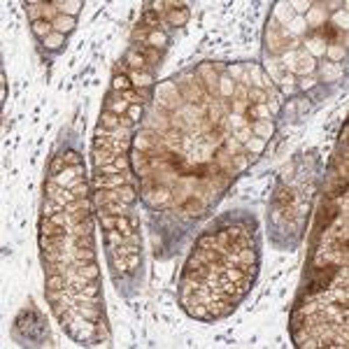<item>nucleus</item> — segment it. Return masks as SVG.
I'll return each mask as SVG.
<instances>
[{
    "label": "nucleus",
    "mask_w": 349,
    "mask_h": 349,
    "mask_svg": "<svg viewBox=\"0 0 349 349\" xmlns=\"http://www.w3.org/2000/svg\"><path fill=\"white\" fill-rule=\"evenodd\" d=\"M284 66H289L291 75H312L316 63L307 51H289L284 56Z\"/></svg>",
    "instance_id": "f257e3e1"
},
{
    "label": "nucleus",
    "mask_w": 349,
    "mask_h": 349,
    "mask_svg": "<svg viewBox=\"0 0 349 349\" xmlns=\"http://www.w3.org/2000/svg\"><path fill=\"white\" fill-rule=\"evenodd\" d=\"M156 98H158V103L163 105V107H168V109H177L180 107V100H182V96H180V91L174 89V84L172 82H165V84H161V86H156Z\"/></svg>",
    "instance_id": "f03ea898"
},
{
    "label": "nucleus",
    "mask_w": 349,
    "mask_h": 349,
    "mask_svg": "<svg viewBox=\"0 0 349 349\" xmlns=\"http://www.w3.org/2000/svg\"><path fill=\"white\" fill-rule=\"evenodd\" d=\"M128 100L124 98V93L119 91H109L107 96H105V109H109V112H114V114H124V112H128Z\"/></svg>",
    "instance_id": "7ed1b4c3"
},
{
    "label": "nucleus",
    "mask_w": 349,
    "mask_h": 349,
    "mask_svg": "<svg viewBox=\"0 0 349 349\" xmlns=\"http://www.w3.org/2000/svg\"><path fill=\"white\" fill-rule=\"evenodd\" d=\"M131 156H133V158H131L133 170H135V172L140 174L142 180H144V177H152L154 170H152V165H149V156H147V154H144V152H137V149H135V152H133Z\"/></svg>",
    "instance_id": "20e7f679"
},
{
    "label": "nucleus",
    "mask_w": 349,
    "mask_h": 349,
    "mask_svg": "<svg viewBox=\"0 0 349 349\" xmlns=\"http://www.w3.org/2000/svg\"><path fill=\"white\" fill-rule=\"evenodd\" d=\"M144 198H147V202L152 205V208H156V205L158 208H165V205L170 202V189L168 186H163V184H158V186H154Z\"/></svg>",
    "instance_id": "39448f33"
},
{
    "label": "nucleus",
    "mask_w": 349,
    "mask_h": 349,
    "mask_svg": "<svg viewBox=\"0 0 349 349\" xmlns=\"http://www.w3.org/2000/svg\"><path fill=\"white\" fill-rule=\"evenodd\" d=\"M230 131H233V137L238 142H247L251 135L249 121L242 119V117H230Z\"/></svg>",
    "instance_id": "423d86ee"
},
{
    "label": "nucleus",
    "mask_w": 349,
    "mask_h": 349,
    "mask_svg": "<svg viewBox=\"0 0 349 349\" xmlns=\"http://www.w3.org/2000/svg\"><path fill=\"white\" fill-rule=\"evenodd\" d=\"M40 235H47V238H63V235H70V233H68L66 226H59V224H54L51 219L42 217L40 219Z\"/></svg>",
    "instance_id": "0eeeda50"
},
{
    "label": "nucleus",
    "mask_w": 349,
    "mask_h": 349,
    "mask_svg": "<svg viewBox=\"0 0 349 349\" xmlns=\"http://www.w3.org/2000/svg\"><path fill=\"white\" fill-rule=\"evenodd\" d=\"M196 75L205 77V86H208V91L219 93V77H217V72H214V68L210 66V63H202V66L196 70Z\"/></svg>",
    "instance_id": "6e6552de"
},
{
    "label": "nucleus",
    "mask_w": 349,
    "mask_h": 349,
    "mask_svg": "<svg viewBox=\"0 0 349 349\" xmlns=\"http://www.w3.org/2000/svg\"><path fill=\"white\" fill-rule=\"evenodd\" d=\"M131 208L133 205H126V202H105L103 208H98L100 214H112V217H131Z\"/></svg>",
    "instance_id": "1a4fd4ad"
},
{
    "label": "nucleus",
    "mask_w": 349,
    "mask_h": 349,
    "mask_svg": "<svg viewBox=\"0 0 349 349\" xmlns=\"http://www.w3.org/2000/svg\"><path fill=\"white\" fill-rule=\"evenodd\" d=\"M261 119H270V107H268V103L247 105V121L254 124V121H261Z\"/></svg>",
    "instance_id": "9d476101"
},
{
    "label": "nucleus",
    "mask_w": 349,
    "mask_h": 349,
    "mask_svg": "<svg viewBox=\"0 0 349 349\" xmlns=\"http://www.w3.org/2000/svg\"><path fill=\"white\" fill-rule=\"evenodd\" d=\"M131 82L135 89H149L154 84V75L147 70H131Z\"/></svg>",
    "instance_id": "9b49d317"
},
{
    "label": "nucleus",
    "mask_w": 349,
    "mask_h": 349,
    "mask_svg": "<svg viewBox=\"0 0 349 349\" xmlns=\"http://www.w3.org/2000/svg\"><path fill=\"white\" fill-rule=\"evenodd\" d=\"M251 131L256 133V137H261V140H268V137L275 135V124L270 119L254 121V124H251Z\"/></svg>",
    "instance_id": "f8f14e48"
},
{
    "label": "nucleus",
    "mask_w": 349,
    "mask_h": 349,
    "mask_svg": "<svg viewBox=\"0 0 349 349\" xmlns=\"http://www.w3.org/2000/svg\"><path fill=\"white\" fill-rule=\"evenodd\" d=\"M168 42H170L168 35H165L163 31H158V28H156V31H149V38H147V42H144V44H147V47H152V49L163 51L165 47H168Z\"/></svg>",
    "instance_id": "ddd939ff"
},
{
    "label": "nucleus",
    "mask_w": 349,
    "mask_h": 349,
    "mask_svg": "<svg viewBox=\"0 0 349 349\" xmlns=\"http://www.w3.org/2000/svg\"><path fill=\"white\" fill-rule=\"evenodd\" d=\"M117 156H119V154L112 152V149H96V147H93V163H96V168L114 163Z\"/></svg>",
    "instance_id": "4468645a"
},
{
    "label": "nucleus",
    "mask_w": 349,
    "mask_h": 349,
    "mask_svg": "<svg viewBox=\"0 0 349 349\" xmlns=\"http://www.w3.org/2000/svg\"><path fill=\"white\" fill-rule=\"evenodd\" d=\"M305 49L307 54L314 59V56H324V51H326V42H324L319 35H312V38H305Z\"/></svg>",
    "instance_id": "2eb2a0df"
},
{
    "label": "nucleus",
    "mask_w": 349,
    "mask_h": 349,
    "mask_svg": "<svg viewBox=\"0 0 349 349\" xmlns=\"http://www.w3.org/2000/svg\"><path fill=\"white\" fill-rule=\"evenodd\" d=\"M75 266H77V273H79V279H84V282L98 279L100 270H98V266H96V263H77L75 261Z\"/></svg>",
    "instance_id": "dca6fc26"
},
{
    "label": "nucleus",
    "mask_w": 349,
    "mask_h": 349,
    "mask_svg": "<svg viewBox=\"0 0 349 349\" xmlns=\"http://www.w3.org/2000/svg\"><path fill=\"white\" fill-rule=\"evenodd\" d=\"M31 31H33V35L38 40H47L51 33H54V23L51 21H44V19H40V21H33L31 23Z\"/></svg>",
    "instance_id": "f3484780"
},
{
    "label": "nucleus",
    "mask_w": 349,
    "mask_h": 349,
    "mask_svg": "<svg viewBox=\"0 0 349 349\" xmlns=\"http://www.w3.org/2000/svg\"><path fill=\"white\" fill-rule=\"evenodd\" d=\"M189 17H191V12L186 10V7H170V12H168V21L172 23V26H184V23L189 21Z\"/></svg>",
    "instance_id": "a211bd4d"
},
{
    "label": "nucleus",
    "mask_w": 349,
    "mask_h": 349,
    "mask_svg": "<svg viewBox=\"0 0 349 349\" xmlns=\"http://www.w3.org/2000/svg\"><path fill=\"white\" fill-rule=\"evenodd\" d=\"M124 61L128 63V66H131V70H147V72H149V63H147V59H144L142 54H137L135 49L128 51Z\"/></svg>",
    "instance_id": "6ab92c4d"
},
{
    "label": "nucleus",
    "mask_w": 349,
    "mask_h": 349,
    "mask_svg": "<svg viewBox=\"0 0 349 349\" xmlns=\"http://www.w3.org/2000/svg\"><path fill=\"white\" fill-rule=\"evenodd\" d=\"M75 26H77L75 17H66V14H59V19L54 21V31H56V33H61V35L72 33V31H75Z\"/></svg>",
    "instance_id": "aec40b11"
},
{
    "label": "nucleus",
    "mask_w": 349,
    "mask_h": 349,
    "mask_svg": "<svg viewBox=\"0 0 349 349\" xmlns=\"http://www.w3.org/2000/svg\"><path fill=\"white\" fill-rule=\"evenodd\" d=\"M182 142H184V135L180 131H168L163 133V144L168 147V152H180Z\"/></svg>",
    "instance_id": "412c9836"
},
{
    "label": "nucleus",
    "mask_w": 349,
    "mask_h": 349,
    "mask_svg": "<svg viewBox=\"0 0 349 349\" xmlns=\"http://www.w3.org/2000/svg\"><path fill=\"white\" fill-rule=\"evenodd\" d=\"M70 256L77 263H96V251L93 249H79V247H70Z\"/></svg>",
    "instance_id": "4be33fe9"
},
{
    "label": "nucleus",
    "mask_w": 349,
    "mask_h": 349,
    "mask_svg": "<svg viewBox=\"0 0 349 349\" xmlns=\"http://www.w3.org/2000/svg\"><path fill=\"white\" fill-rule=\"evenodd\" d=\"M54 7L61 12V14H66V17H75L77 12L82 10V3H79V0H68V3H63V0H56Z\"/></svg>",
    "instance_id": "5701e85b"
},
{
    "label": "nucleus",
    "mask_w": 349,
    "mask_h": 349,
    "mask_svg": "<svg viewBox=\"0 0 349 349\" xmlns=\"http://www.w3.org/2000/svg\"><path fill=\"white\" fill-rule=\"evenodd\" d=\"M121 124V117L114 114V112H109V109H105L103 114H100V128H107V131H117Z\"/></svg>",
    "instance_id": "b1692460"
},
{
    "label": "nucleus",
    "mask_w": 349,
    "mask_h": 349,
    "mask_svg": "<svg viewBox=\"0 0 349 349\" xmlns=\"http://www.w3.org/2000/svg\"><path fill=\"white\" fill-rule=\"evenodd\" d=\"M93 226H96V219H93V214H91V217H86L84 221L72 226L70 235H93Z\"/></svg>",
    "instance_id": "393cba45"
},
{
    "label": "nucleus",
    "mask_w": 349,
    "mask_h": 349,
    "mask_svg": "<svg viewBox=\"0 0 349 349\" xmlns=\"http://www.w3.org/2000/svg\"><path fill=\"white\" fill-rule=\"evenodd\" d=\"M117 193H119V200L126 202V205H133V202L137 200V189H135V186H131V184L119 186V189H117Z\"/></svg>",
    "instance_id": "a878e982"
},
{
    "label": "nucleus",
    "mask_w": 349,
    "mask_h": 349,
    "mask_svg": "<svg viewBox=\"0 0 349 349\" xmlns=\"http://www.w3.org/2000/svg\"><path fill=\"white\" fill-rule=\"evenodd\" d=\"M182 210H184L186 214H193V217H196V214L202 212V200H200L198 196H193V193H191V196H189L184 202H182Z\"/></svg>",
    "instance_id": "bb28decb"
},
{
    "label": "nucleus",
    "mask_w": 349,
    "mask_h": 349,
    "mask_svg": "<svg viewBox=\"0 0 349 349\" xmlns=\"http://www.w3.org/2000/svg\"><path fill=\"white\" fill-rule=\"evenodd\" d=\"M294 19V10H291V3H279L275 7V21H282V23H289Z\"/></svg>",
    "instance_id": "cd10ccee"
},
{
    "label": "nucleus",
    "mask_w": 349,
    "mask_h": 349,
    "mask_svg": "<svg viewBox=\"0 0 349 349\" xmlns=\"http://www.w3.org/2000/svg\"><path fill=\"white\" fill-rule=\"evenodd\" d=\"M307 28H310V26H307L305 17H294V19L289 21V28H286V33L294 35V38H296V35H303V33H305Z\"/></svg>",
    "instance_id": "c85d7f7f"
},
{
    "label": "nucleus",
    "mask_w": 349,
    "mask_h": 349,
    "mask_svg": "<svg viewBox=\"0 0 349 349\" xmlns=\"http://www.w3.org/2000/svg\"><path fill=\"white\" fill-rule=\"evenodd\" d=\"M61 212H66V208H63L61 202L51 200V198H47V200H44V205H42V217L51 219V217H56V214H61Z\"/></svg>",
    "instance_id": "c756f323"
},
{
    "label": "nucleus",
    "mask_w": 349,
    "mask_h": 349,
    "mask_svg": "<svg viewBox=\"0 0 349 349\" xmlns=\"http://www.w3.org/2000/svg\"><path fill=\"white\" fill-rule=\"evenodd\" d=\"M128 89H133V82L128 75H114V79H112V91H128Z\"/></svg>",
    "instance_id": "7c9ffc66"
},
{
    "label": "nucleus",
    "mask_w": 349,
    "mask_h": 349,
    "mask_svg": "<svg viewBox=\"0 0 349 349\" xmlns=\"http://www.w3.org/2000/svg\"><path fill=\"white\" fill-rule=\"evenodd\" d=\"M251 100V105H263V103H268V93H266V89H249L247 91V103Z\"/></svg>",
    "instance_id": "2f4dec72"
},
{
    "label": "nucleus",
    "mask_w": 349,
    "mask_h": 349,
    "mask_svg": "<svg viewBox=\"0 0 349 349\" xmlns=\"http://www.w3.org/2000/svg\"><path fill=\"white\" fill-rule=\"evenodd\" d=\"M42 44L47 47V49L56 51V49H61V47L66 44V35H61V33H56V31H54V33H51L47 40H42Z\"/></svg>",
    "instance_id": "473e14b6"
},
{
    "label": "nucleus",
    "mask_w": 349,
    "mask_h": 349,
    "mask_svg": "<svg viewBox=\"0 0 349 349\" xmlns=\"http://www.w3.org/2000/svg\"><path fill=\"white\" fill-rule=\"evenodd\" d=\"M68 273V263H49L44 261V275L51 277V275H66Z\"/></svg>",
    "instance_id": "72a5a7b5"
},
{
    "label": "nucleus",
    "mask_w": 349,
    "mask_h": 349,
    "mask_svg": "<svg viewBox=\"0 0 349 349\" xmlns=\"http://www.w3.org/2000/svg\"><path fill=\"white\" fill-rule=\"evenodd\" d=\"M235 91V82L230 77H219V93L224 96V98H230Z\"/></svg>",
    "instance_id": "f704fd0d"
},
{
    "label": "nucleus",
    "mask_w": 349,
    "mask_h": 349,
    "mask_svg": "<svg viewBox=\"0 0 349 349\" xmlns=\"http://www.w3.org/2000/svg\"><path fill=\"white\" fill-rule=\"evenodd\" d=\"M68 165H66V158L63 156H54L51 158V163H49V177H56L59 172H63Z\"/></svg>",
    "instance_id": "c9c22d12"
},
{
    "label": "nucleus",
    "mask_w": 349,
    "mask_h": 349,
    "mask_svg": "<svg viewBox=\"0 0 349 349\" xmlns=\"http://www.w3.org/2000/svg\"><path fill=\"white\" fill-rule=\"evenodd\" d=\"M42 19L44 21H51V23L59 19V10L54 7V3H42Z\"/></svg>",
    "instance_id": "e433bc0d"
},
{
    "label": "nucleus",
    "mask_w": 349,
    "mask_h": 349,
    "mask_svg": "<svg viewBox=\"0 0 349 349\" xmlns=\"http://www.w3.org/2000/svg\"><path fill=\"white\" fill-rule=\"evenodd\" d=\"M26 10L31 14V23L42 19V3H26Z\"/></svg>",
    "instance_id": "4c0bfd02"
},
{
    "label": "nucleus",
    "mask_w": 349,
    "mask_h": 349,
    "mask_svg": "<svg viewBox=\"0 0 349 349\" xmlns=\"http://www.w3.org/2000/svg\"><path fill=\"white\" fill-rule=\"evenodd\" d=\"M324 75H326V79H335L338 75H342V68H340V63H324Z\"/></svg>",
    "instance_id": "58836bf2"
},
{
    "label": "nucleus",
    "mask_w": 349,
    "mask_h": 349,
    "mask_svg": "<svg viewBox=\"0 0 349 349\" xmlns=\"http://www.w3.org/2000/svg\"><path fill=\"white\" fill-rule=\"evenodd\" d=\"M142 21H144V26H147L149 31H156V26H158V14L154 10H147V12H144V17H142Z\"/></svg>",
    "instance_id": "ea45409f"
},
{
    "label": "nucleus",
    "mask_w": 349,
    "mask_h": 349,
    "mask_svg": "<svg viewBox=\"0 0 349 349\" xmlns=\"http://www.w3.org/2000/svg\"><path fill=\"white\" fill-rule=\"evenodd\" d=\"M294 200H296V196L291 191H279L277 198H275V202H277V205H284V208H286V205H294Z\"/></svg>",
    "instance_id": "a19ab883"
},
{
    "label": "nucleus",
    "mask_w": 349,
    "mask_h": 349,
    "mask_svg": "<svg viewBox=\"0 0 349 349\" xmlns=\"http://www.w3.org/2000/svg\"><path fill=\"white\" fill-rule=\"evenodd\" d=\"M61 156L66 158V165H82V156L77 152H72V149H68V152L61 154Z\"/></svg>",
    "instance_id": "79ce46f5"
},
{
    "label": "nucleus",
    "mask_w": 349,
    "mask_h": 349,
    "mask_svg": "<svg viewBox=\"0 0 349 349\" xmlns=\"http://www.w3.org/2000/svg\"><path fill=\"white\" fill-rule=\"evenodd\" d=\"M247 147L254 154H261L263 147H266V140H261V137H249V140H247Z\"/></svg>",
    "instance_id": "37998d69"
},
{
    "label": "nucleus",
    "mask_w": 349,
    "mask_h": 349,
    "mask_svg": "<svg viewBox=\"0 0 349 349\" xmlns=\"http://www.w3.org/2000/svg\"><path fill=\"white\" fill-rule=\"evenodd\" d=\"M196 247H200V249H214V233H205L196 242Z\"/></svg>",
    "instance_id": "c03bdc74"
},
{
    "label": "nucleus",
    "mask_w": 349,
    "mask_h": 349,
    "mask_svg": "<svg viewBox=\"0 0 349 349\" xmlns=\"http://www.w3.org/2000/svg\"><path fill=\"white\" fill-rule=\"evenodd\" d=\"M326 51H328V56L333 59V63H338V61L344 56V49H342V47H338V44H328Z\"/></svg>",
    "instance_id": "a18cd8bd"
},
{
    "label": "nucleus",
    "mask_w": 349,
    "mask_h": 349,
    "mask_svg": "<svg viewBox=\"0 0 349 349\" xmlns=\"http://www.w3.org/2000/svg\"><path fill=\"white\" fill-rule=\"evenodd\" d=\"M114 168H117V172H126V170L131 168V161H128V156H126V154H119V156H117Z\"/></svg>",
    "instance_id": "49530a36"
},
{
    "label": "nucleus",
    "mask_w": 349,
    "mask_h": 349,
    "mask_svg": "<svg viewBox=\"0 0 349 349\" xmlns=\"http://www.w3.org/2000/svg\"><path fill=\"white\" fill-rule=\"evenodd\" d=\"M126 117H128L133 124H137V121L142 119V105H131V107H128V112H126Z\"/></svg>",
    "instance_id": "de8ad7c7"
},
{
    "label": "nucleus",
    "mask_w": 349,
    "mask_h": 349,
    "mask_svg": "<svg viewBox=\"0 0 349 349\" xmlns=\"http://www.w3.org/2000/svg\"><path fill=\"white\" fill-rule=\"evenodd\" d=\"M70 191L75 193L77 198H89V184H86V180L79 182V184H75V186L70 189Z\"/></svg>",
    "instance_id": "09e8293b"
},
{
    "label": "nucleus",
    "mask_w": 349,
    "mask_h": 349,
    "mask_svg": "<svg viewBox=\"0 0 349 349\" xmlns=\"http://www.w3.org/2000/svg\"><path fill=\"white\" fill-rule=\"evenodd\" d=\"M247 156L245 154H233V170H245L247 168Z\"/></svg>",
    "instance_id": "8fccbe9b"
},
{
    "label": "nucleus",
    "mask_w": 349,
    "mask_h": 349,
    "mask_svg": "<svg viewBox=\"0 0 349 349\" xmlns=\"http://www.w3.org/2000/svg\"><path fill=\"white\" fill-rule=\"evenodd\" d=\"M100 224H103V228L105 230H114V226H117V217H112V214H100Z\"/></svg>",
    "instance_id": "3c124183"
},
{
    "label": "nucleus",
    "mask_w": 349,
    "mask_h": 349,
    "mask_svg": "<svg viewBox=\"0 0 349 349\" xmlns=\"http://www.w3.org/2000/svg\"><path fill=\"white\" fill-rule=\"evenodd\" d=\"M228 77L233 79V82L235 79H242V77H245V68L242 66H230L228 68Z\"/></svg>",
    "instance_id": "603ef678"
},
{
    "label": "nucleus",
    "mask_w": 349,
    "mask_h": 349,
    "mask_svg": "<svg viewBox=\"0 0 349 349\" xmlns=\"http://www.w3.org/2000/svg\"><path fill=\"white\" fill-rule=\"evenodd\" d=\"M68 291L63 289V291H54V289H47V300H49V303H59L61 298H63V296H66Z\"/></svg>",
    "instance_id": "864d4df0"
},
{
    "label": "nucleus",
    "mask_w": 349,
    "mask_h": 349,
    "mask_svg": "<svg viewBox=\"0 0 349 349\" xmlns=\"http://www.w3.org/2000/svg\"><path fill=\"white\" fill-rule=\"evenodd\" d=\"M312 7V3H291V10L298 12V17H305V12Z\"/></svg>",
    "instance_id": "5fc2aeb1"
},
{
    "label": "nucleus",
    "mask_w": 349,
    "mask_h": 349,
    "mask_svg": "<svg viewBox=\"0 0 349 349\" xmlns=\"http://www.w3.org/2000/svg\"><path fill=\"white\" fill-rule=\"evenodd\" d=\"M233 96H238V100H245V103H247V86H245V84H240V86H235Z\"/></svg>",
    "instance_id": "6e6d98bb"
},
{
    "label": "nucleus",
    "mask_w": 349,
    "mask_h": 349,
    "mask_svg": "<svg viewBox=\"0 0 349 349\" xmlns=\"http://www.w3.org/2000/svg\"><path fill=\"white\" fill-rule=\"evenodd\" d=\"M137 91V96H140V100L142 103H144V100H149L152 98V91H149V89H135Z\"/></svg>",
    "instance_id": "4d7b16f0"
},
{
    "label": "nucleus",
    "mask_w": 349,
    "mask_h": 349,
    "mask_svg": "<svg viewBox=\"0 0 349 349\" xmlns=\"http://www.w3.org/2000/svg\"><path fill=\"white\" fill-rule=\"evenodd\" d=\"M314 79H312V77H303V82H300V86H303V89H312V86H314Z\"/></svg>",
    "instance_id": "13d9d810"
},
{
    "label": "nucleus",
    "mask_w": 349,
    "mask_h": 349,
    "mask_svg": "<svg viewBox=\"0 0 349 349\" xmlns=\"http://www.w3.org/2000/svg\"><path fill=\"white\" fill-rule=\"evenodd\" d=\"M307 107H310V103H307V98H300V100H298V109H300V112H303V109H307Z\"/></svg>",
    "instance_id": "bf43d9fd"
}]
</instances>
